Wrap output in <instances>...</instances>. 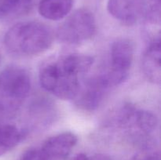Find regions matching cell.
Instances as JSON below:
<instances>
[{
    "instance_id": "cell-2",
    "label": "cell",
    "mask_w": 161,
    "mask_h": 160,
    "mask_svg": "<svg viewBox=\"0 0 161 160\" xmlns=\"http://www.w3.org/2000/svg\"><path fill=\"white\" fill-rule=\"evenodd\" d=\"M53 41L51 28L38 21H25L11 27L4 37L9 53L18 56H34L47 51Z\"/></svg>"
},
{
    "instance_id": "cell-13",
    "label": "cell",
    "mask_w": 161,
    "mask_h": 160,
    "mask_svg": "<svg viewBox=\"0 0 161 160\" xmlns=\"http://www.w3.org/2000/svg\"><path fill=\"white\" fill-rule=\"evenodd\" d=\"M31 0H0V16L20 13L28 9Z\"/></svg>"
},
{
    "instance_id": "cell-12",
    "label": "cell",
    "mask_w": 161,
    "mask_h": 160,
    "mask_svg": "<svg viewBox=\"0 0 161 160\" xmlns=\"http://www.w3.org/2000/svg\"><path fill=\"white\" fill-rule=\"evenodd\" d=\"M158 119L155 114L146 110L138 109L135 118L134 133L138 134L148 135L157 129Z\"/></svg>"
},
{
    "instance_id": "cell-15",
    "label": "cell",
    "mask_w": 161,
    "mask_h": 160,
    "mask_svg": "<svg viewBox=\"0 0 161 160\" xmlns=\"http://www.w3.org/2000/svg\"><path fill=\"white\" fill-rule=\"evenodd\" d=\"M73 160H110L108 157L102 155H95L93 156H87L85 154H79Z\"/></svg>"
},
{
    "instance_id": "cell-14",
    "label": "cell",
    "mask_w": 161,
    "mask_h": 160,
    "mask_svg": "<svg viewBox=\"0 0 161 160\" xmlns=\"http://www.w3.org/2000/svg\"><path fill=\"white\" fill-rule=\"evenodd\" d=\"M129 160H160V155L157 151L146 149L137 153Z\"/></svg>"
},
{
    "instance_id": "cell-11",
    "label": "cell",
    "mask_w": 161,
    "mask_h": 160,
    "mask_svg": "<svg viewBox=\"0 0 161 160\" xmlns=\"http://www.w3.org/2000/svg\"><path fill=\"white\" fill-rule=\"evenodd\" d=\"M25 133L10 124H0V155L17 147L23 140Z\"/></svg>"
},
{
    "instance_id": "cell-8",
    "label": "cell",
    "mask_w": 161,
    "mask_h": 160,
    "mask_svg": "<svg viewBox=\"0 0 161 160\" xmlns=\"http://www.w3.org/2000/svg\"><path fill=\"white\" fill-rule=\"evenodd\" d=\"M113 87L104 72L88 78L81 84L75 98V104L83 111H94L102 104Z\"/></svg>"
},
{
    "instance_id": "cell-7",
    "label": "cell",
    "mask_w": 161,
    "mask_h": 160,
    "mask_svg": "<svg viewBox=\"0 0 161 160\" xmlns=\"http://www.w3.org/2000/svg\"><path fill=\"white\" fill-rule=\"evenodd\" d=\"M134 45L129 39H119L111 45L110 64L104 74L113 87L127 78L134 58Z\"/></svg>"
},
{
    "instance_id": "cell-5",
    "label": "cell",
    "mask_w": 161,
    "mask_h": 160,
    "mask_svg": "<svg viewBox=\"0 0 161 160\" xmlns=\"http://www.w3.org/2000/svg\"><path fill=\"white\" fill-rule=\"evenodd\" d=\"M96 32L94 16L89 9H80L71 14L58 28L57 38L69 45H77L90 40Z\"/></svg>"
},
{
    "instance_id": "cell-1",
    "label": "cell",
    "mask_w": 161,
    "mask_h": 160,
    "mask_svg": "<svg viewBox=\"0 0 161 160\" xmlns=\"http://www.w3.org/2000/svg\"><path fill=\"white\" fill-rule=\"evenodd\" d=\"M92 56L69 54L47 63L39 71V83L47 92L62 100H73L81 86V77L89 72Z\"/></svg>"
},
{
    "instance_id": "cell-4",
    "label": "cell",
    "mask_w": 161,
    "mask_h": 160,
    "mask_svg": "<svg viewBox=\"0 0 161 160\" xmlns=\"http://www.w3.org/2000/svg\"><path fill=\"white\" fill-rule=\"evenodd\" d=\"M107 9L124 24L141 21L160 24V0H108Z\"/></svg>"
},
{
    "instance_id": "cell-3",
    "label": "cell",
    "mask_w": 161,
    "mask_h": 160,
    "mask_svg": "<svg viewBox=\"0 0 161 160\" xmlns=\"http://www.w3.org/2000/svg\"><path fill=\"white\" fill-rule=\"evenodd\" d=\"M31 78L25 68L11 65L0 72V120L14 115L31 90Z\"/></svg>"
},
{
    "instance_id": "cell-6",
    "label": "cell",
    "mask_w": 161,
    "mask_h": 160,
    "mask_svg": "<svg viewBox=\"0 0 161 160\" xmlns=\"http://www.w3.org/2000/svg\"><path fill=\"white\" fill-rule=\"evenodd\" d=\"M78 141L72 132L58 133L46 140L39 147L28 149L20 160H63L70 154Z\"/></svg>"
},
{
    "instance_id": "cell-10",
    "label": "cell",
    "mask_w": 161,
    "mask_h": 160,
    "mask_svg": "<svg viewBox=\"0 0 161 160\" xmlns=\"http://www.w3.org/2000/svg\"><path fill=\"white\" fill-rule=\"evenodd\" d=\"M73 0H40L39 14L50 20H59L64 18L71 12Z\"/></svg>"
},
{
    "instance_id": "cell-9",
    "label": "cell",
    "mask_w": 161,
    "mask_h": 160,
    "mask_svg": "<svg viewBox=\"0 0 161 160\" xmlns=\"http://www.w3.org/2000/svg\"><path fill=\"white\" fill-rule=\"evenodd\" d=\"M160 39H150L142 61L145 76L153 84L160 85L161 82Z\"/></svg>"
}]
</instances>
